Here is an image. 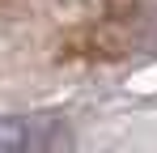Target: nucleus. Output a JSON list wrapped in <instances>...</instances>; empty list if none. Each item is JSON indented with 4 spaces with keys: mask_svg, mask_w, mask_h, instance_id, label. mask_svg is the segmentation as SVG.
Returning <instances> with one entry per match:
<instances>
[{
    "mask_svg": "<svg viewBox=\"0 0 157 153\" xmlns=\"http://www.w3.org/2000/svg\"><path fill=\"white\" fill-rule=\"evenodd\" d=\"M64 136L51 128L26 124V119H0V149H51Z\"/></svg>",
    "mask_w": 157,
    "mask_h": 153,
    "instance_id": "1",
    "label": "nucleus"
}]
</instances>
